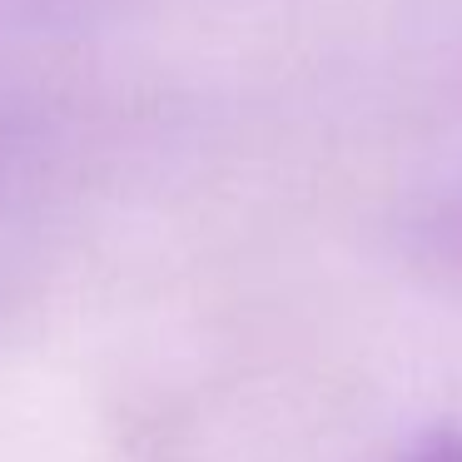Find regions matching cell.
Masks as SVG:
<instances>
[{
    "mask_svg": "<svg viewBox=\"0 0 462 462\" xmlns=\"http://www.w3.org/2000/svg\"><path fill=\"white\" fill-rule=\"evenodd\" d=\"M412 462H462V442H432V448H422Z\"/></svg>",
    "mask_w": 462,
    "mask_h": 462,
    "instance_id": "6da1fadb",
    "label": "cell"
}]
</instances>
